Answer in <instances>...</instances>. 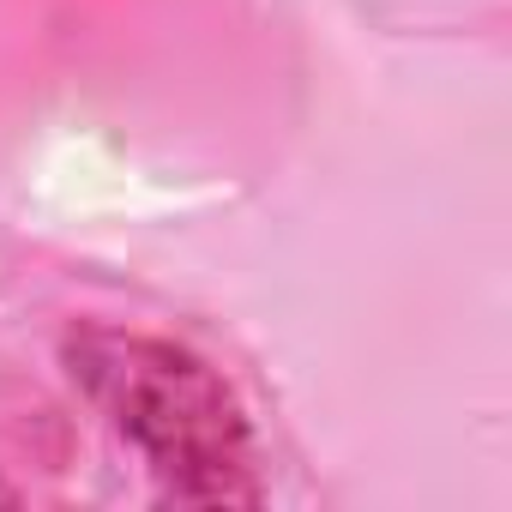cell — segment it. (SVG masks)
I'll list each match as a JSON object with an SVG mask.
<instances>
[{
  "label": "cell",
  "mask_w": 512,
  "mask_h": 512,
  "mask_svg": "<svg viewBox=\"0 0 512 512\" xmlns=\"http://www.w3.org/2000/svg\"><path fill=\"white\" fill-rule=\"evenodd\" d=\"M73 380L91 404L151 458V470L181 500L235 506L253 500V434L235 392L187 350L139 332L91 326L67 338Z\"/></svg>",
  "instance_id": "cell-1"
}]
</instances>
